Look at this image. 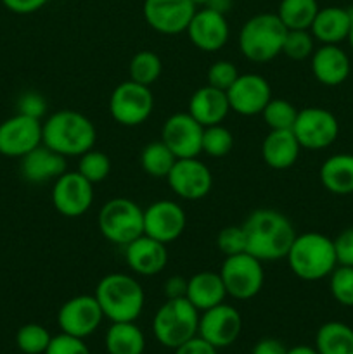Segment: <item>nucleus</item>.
I'll list each match as a JSON object with an SVG mask.
<instances>
[{
  "label": "nucleus",
  "mask_w": 353,
  "mask_h": 354,
  "mask_svg": "<svg viewBox=\"0 0 353 354\" xmlns=\"http://www.w3.org/2000/svg\"><path fill=\"white\" fill-rule=\"evenodd\" d=\"M246 235V252L262 263L286 259L296 232L286 214L275 209H256L241 225Z\"/></svg>",
  "instance_id": "1"
},
{
  "label": "nucleus",
  "mask_w": 353,
  "mask_h": 354,
  "mask_svg": "<svg viewBox=\"0 0 353 354\" xmlns=\"http://www.w3.org/2000/svg\"><path fill=\"white\" fill-rule=\"evenodd\" d=\"M97 130L85 114L61 109L42 123V144L64 158H80L93 149Z\"/></svg>",
  "instance_id": "2"
},
{
  "label": "nucleus",
  "mask_w": 353,
  "mask_h": 354,
  "mask_svg": "<svg viewBox=\"0 0 353 354\" xmlns=\"http://www.w3.org/2000/svg\"><path fill=\"white\" fill-rule=\"evenodd\" d=\"M286 259L294 277L305 282L327 279L338 266L334 242L320 232L296 234Z\"/></svg>",
  "instance_id": "3"
},
{
  "label": "nucleus",
  "mask_w": 353,
  "mask_h": 354,
  "mask_svg": "<svg viewBox=\"0 0 353 354\" xmlns=\"http://www.w3.org/2000/svg\"><path fill=\"white\" fill-rule=\"evenodd\" d=\"M96 299L104 318L116 322H135L144 310L145 294L135 277L128 273H107L96 287Z\"/></svg>",
  "instance_id": "4"
},
{
  "label": "nucleus",
  "mask_w": 353,
  "mask_h": 354,
  "mask_svg": "<svg viewBox=\"0 0 353 354\" xmlns=\"http://www.w3.org/2000/svg\"><path fill=\"white\" fill-rule=\"evenodd\" d=\"M287 28L273 12H260L242 24L237 37L241 54L251 62H269L282 54Z\"/></svg>",
  "instance_id": "5"
},
{
  "label": "nucleus",
  "mask_w": 353,
  "mask_h": 354,
  "mask_svg": "<svg viewBox=\"0 0 353 354\" xmlns=\"http://www.w3.org/2000/svg\"><path fill=\"white\" fill-rule=\"evenodd\" d=\"M199 310L187 297L166 299L152 318V334L165 348L176 349L197 335Z\"/></svg>",
  "instance_id": "6"
},
{
  "label": "nucleus",
  "mask_w": 353,
  "mask_h": 354,
  "mask_svg": "<svg viewBox=\"0 0 353 354\" xmlns=\"http://www.w3.org/2000/svg\"><path fill=\"white\" fill-rule=\"evenodd\" d=\"M97 225L106 241L125 248L144 234V209L127 197H114L100 207Z\"/></svg>",
  "instance_id": "7"
},
{
  "label": "nucleus",
  "mask_w": 353,
  "mask_h": 354,
  "mask_svg": "<svg viewBox=\"0 0 353 354\" xmlns=\"http://www.w3.org/2000/svg\"><path fill=\"white\" fill-rule=\"evenodd\" d=\"M218 273L224 280L227 296L237 301H249L258 296L265 282L263 263L248 252L225 256Z\"/></svg>",
  "instance_id": "8"
},
{
  "label": "nucleus",
  "mask_w": 353,
  "mask_h": 354,
  "mask_svg": "<svg viewBox=\"0 0 353 354\" xmlns=\"http://www.w3.org/2000/svg\"><path fill=\"white\" fill-rule=\"evenodd\" d=\"M154 97L151 86L132 80L121 82L109 97V114L121 127H138L151 118Z\"/></svg>",
  "instance_id": "9"
},
{
  "label": "nucleus",
  "mask_w": 353,
  "mask_h": 354,
  "mask_svg": "<svg viewBox=\"0 0 353 354\" xmlns=\"http://www.w3.org/2000/svg\"><path fill=\"white\" fill-rule=\"evenodd\" d=\"M293 133L296 135L301 149L322 151L334 144L338 138V118L324 107H305V109L298 111L296 121L293 124Z\"/></svg>",
  "instance_id": "10"
},
{
  "label": "nucleus",
  "mask_w": 353,
  "mask_h": 354,
  "mask_svg": "<svg viewBox=\"0 0 353 354\" xmlns=\"http://www.w3.org/2000/svg\"><path fill=\"white\" fill-rule=\"evenodd\" d=\"M52 204L66 218H80L93 204V183L78 171H66L52 187Z\"/></svg>",
  "instance_id": "11"
},
{
  "label": "nucleus",
  "mask_w": 353,
  "mask_h": 354,
  "mask_svg": "<svg viewBox=\"0 0 353 354\" xmlns=\"http://www.w3.org/2000/svg\"><path fill=\"white\" fill-rule=\"evenodd\" d=\"M192 0H144L142 14L149 28L161 35H179L187 31L196 14Z\"/></svg>",
  "instance_id": "12"
},
{
  "label": "nucleus",
  "mask_w": 353,
  "mask_h": 354,
  "mask_svg": "<svg viewBox=\"0 0 353 354\" xmlns=\"http://www.w3.org/2000/svg\"><path fill=\"white\" fill-rule=\"evenodd\" d=\"M168 187L183 201H199L211 192L213 175L210 168L197 158L176 159L166 176Z\"/></svg>",
  "instance_id": "13"
},
{
  "label": "nucleus",
  "mask_w": 353,
  "mask_h": 354,
  "mask_svg": "<svg viewBox=\"0 0 353 354\" xmlns=\"http://www.w3.org/2000/svg\"><path fill=\"white\" fill-rule=\"evenodd\" d=\"M104 313L96 296L82 294L66 301L57 313V324L62 334L85 339L102 324Z\"/></svg>",
  "instance_id": "14"
},
{
  "label": "nucleus",
  "mask_w": 353,
  "mask_h": 354,
  "mask_svg": "<svg viewBox=\"0 0 353 354\" xmlns=\"http://www.w3.org/2000/svg\"><path fill=\"white\" fill-rule=\"evenodd\" d=\"M204 127L189 113H175L163 123L161 140L176 159L197 158L203 152Z\"/></svg>",
  "instance_id": "15"
},
{
  "label": "nucleus",
  "mask_w": 353,
  "mask_h": 354,
  "mask_svg": "<svg viewBox=\"0 0 353 354\" xmlns=\"http://www.w3.org/2000/svg\"><path fill=\"white\" fill-rule=\"evenodd\" d=\"M42 145V121L16 113L0 123V154L24 158Z\"/></svg>",
  "instance_id": "16"
},
{
  "label": "nucleus",
  "mask_w": 353,
  "mask_h": 354,
  "mask_svg": "<svg viewBox=\"0 0 353 354\" xmlns=\"http://www.w3.org/2000/svg\"><path fill=\"white\" fill-rule=\"evenodd\" d=\"M241 313L230 304L221 303L199 315L197 335L217 349L234 344L239 335H241Z\"/></svg>",
  "instance_id": "17"
},
{
  "label": "nucleus",
  "mask_w": 353,
  "mask_h": 354,
  "mask_svg": "<svg viewBox=\"0 0 353 354\" xmlns=\"http://www.w3.org/2000/svg\"><path fill=\"white\" fill-rule=\"evenodd\" d=\"M185 227L187 214L175 201H156L144 209V234L163 244L176 241Z\"/></svg>",
  "instance_id": "18"
},
{
  "label": "nucleus",
  "mask_w": 353,
  "mask_h": 354,
  "mask_svg": "<svg viewBox=\"0 0 353 354\" xmlns=\"http://www.w3.org/2000/svg\"><path fill=\"white\" fill-rule=\"evenodd\" d=\"M230 111L241 116H256L262 114L269 100L272 99V86L256 73L239 75L237 80L227 90Z\"/></svg>",
  "instance_id": "19"
},
{
  "label": "nucleus",
  "mask_w": 353,
  "mask_h": 354,
  "mask_svg": "<svg viewBox=\"0 0 353 354\" xmlns=\"http://www.w3.org/2000/svg\"><path fill=\"white\" fill-rule=\"evenodd\" d=\"M189 40L196 48L203 52H218L225 47L230 37V28H228L225 14L204 7L196 10L190 24L187 26Z\"/></svg>",
  "instance_id": "20"
},
{
  "label": "nucleus",
  "mask_w": 353,
  "mask_h": 354,
  "mask_svg": "<svg viewBox=\"0 0 353 354\" xmlns=\"http://www.w3.org/2000/svg\"><path fill=\"white\" fill-rule=\"evenodd\" d=\"M125 261L135 275L154 277L168 265V249L163 242L142 234L125 245Z\"/></svg>",
  "instance_id": "21"
},
{
  "label": "nucleus",
  "mask_w": 353,
  "mask_h": 354,
  "mask_svg": "<svg viewBox=\"0 0 353 354\" xmlns=\"http://www.w3.org/2000/svg\"><path fill=\"white\" fill-rule=\"evenodd\" d=\"M311 73L325 86H338L348 80L352 62L339 45H322L311 54Z\"/></svg>",
  "instance_id": "22"
},
{
  "label": "nucleus",
  "mask_w": 353,
  "mask_h": 354,
  "mask_svg": "<svg viewBox=\"0 0 353 354\" xmlns=\"http://www.w3.org/2000/svg\"><path fill=\"white\" fill-rule=\"evenodd\" d=\"M187 113L204 128L221 124V121L230 113L227 92L215 88L211 85L201 86L189 99V111Z\"/></svg>",
  "instance_id": "23"
},
{
  "label": "nucleus",
  "mask_w": 353,
  "mask_h": 354,
  "mask_svg": "<svg viewBox=\"0 0 353 354\" xmlns=\"http://www.w3.org/2000/svg\"><path fill=\"white\" fill-rule=\"evenodd\" d=\"M62 173H66V158L44 144L21 158V175L30 183L55 182Z\"/></svg>",
  "instance_id": "24"
},
{
  "label": "nucleus",
  "mask_w": 353,
  "mask_h": 354,
  "mask_svg": "<svg viewBox=\"0 0 353 354\" xmlns=\"http://www.w3.org/2000/svg\"><path fill=\"white\" fill-rule=\"evenodd\" d=\"M301 145L293 130H270L263 138L262 158L269 168L282 171L296 165Z\"/></svg>",
  "instance_id": "25"
},
{
  "label": "nucleus",
  "mask_w": 353,
  "mask_h": 354,
  "mask_svg": "<svg viewBox=\"0 0 353 354\" xmlns=\"http://www.w3.org/2000/svg\"><path fill=\"white\" fill-rule=\"evenodd\" d=\"M352 14L345 7H324L318 9L314 23L310 26V33L322 45H339L348 38Z\"/></svg>",
  "instance_id": "26"
},
{
  "label": "nucleus",
  "mask_w": 353,
  "mask_h": 354,
  "mask_svg": "<svg viewBox=\"0 0 353 354\" xmlns=\"http://www.w3.org/2000/svg\"><path fill=\"white\" fill-rule=\"evenodd\" d=\"M185 297L199 311H206L224 303L225 297H227V290H225L220 273L210 272V270L194 273L187 280Z\"/></svg>",
  "instance_id": "27"
},
{
  "label": "nucleus",
  "mask_w": 353,
  "mask_h": 354,
  "mask_svg": "<svg viewBox=\"0 0 353 354\" xmlns=\"http://www.w3.org/2000/svg\"><path fill=\"white\" fill-rule=\"evenodd\" d=\"M320 183L334 196L353 194V154H334L320 166Z\"/></svg>",
  "instance_id": "28"
},
{
  "label": "nucleus",
  "mask_w": 353,
  "mask_h": 354,
  "mask_svg": "<svg viewBox=\"0 0 353 354\" xmlns=\"http://www.w3.org/2000/svg\"><path fill=\"white\" fill-rule=\"evenodd\" d=\"M106 349L109 354H142L145 337L135 322H116L106 334Z\"/></svg>",
  "instance_id": "29"
},
{
  "label": "nucleus",
  "mask_w": 353,
  "mask_h": 354,
  "mask_svg": "<svg viewBox=\"0 0 353 354\" xmlns=\"http://www.w3.org/2000/svg\"><path fill=\"white\" fill-rule=\"evenodd\" d=\"M318 354H353V328L341 322H327L315 335Z\"/></svg>",
  "instance_id": "30"
},
{
  "label": "nucleus",
  "mask_w": 353,
  "mask_h": 354,
  "mask_svg": "<svg viewBox=\"0 0 353 354\" xmlns=\"http://www.w3.org/2000/svg\"><path fill=\"white\" fill-rule=\"evenodd\" d=\"M318 9L317 0H280L275 14L287 30H310Z\"/></svg>",
  "instance_id": "31"
},
{
  "label": "nucleus",
  "mask_w": 353,
  "mask_h": 354,
  "mask_svg": "<svg viewBox=\"0 0 353 354\" xmlns=\"http://www.w3.org/2000/svg\"><path fill=\"white\" fill-rule=\"evenodd\" d=\"M176 158L163 140L151 142L141 152V166L152 178H166Z\"/></svg>",
  "instance_id": "32"
},
{
  "label": "nucleus",
  "mask_w": 353,
  "mask_h": 354,
  "mask_svg": "<svg viewBox=\"0 0 353 354\" xmlns=\"http://www.w3.org/2000/svg\"><path fill=\"white\" fill-rule=\"evenodd\" d=\"M163 73V62L156 52L141 50L130 59L128 64V76L132 82L141 83V85L151 86L159 80Z\"/></svg>",
  "instance_id": "33"
},
{
  "label": "nucleus",
  "mask_w": 353,
  "mask_h": 354,
  "mask_svg": "<svg viewBox=\"0 0 353 354\" xmlns=\"http://www.w3.org/2000/svg\"><path fill=\"white\" fill-rule=\"evenodd\" d=\"M263 121L270 130H293L298 109L286 99H270L262 111Z\"/></svg>",
  "instance_id": "34"
},
{
  "label": "nucleus",
  "mask_w": 353,
  "mask_h": 354,
  "mask_svg": "<svg viewBox=\"0 0 353 354\" xmlns=\"http://www.w3.org/2000/svg\"><path fill=\"white\" fill-rule=\"evenodd\" d=\"M51 341V332L38 324L23 325L16 334L17 348L24 354H45Z\"/></svg>",
  "instance_id": "35"
},
{
  "label": "nucleus",
  "mask_w": 353,
  "mask_h": 354,
  "mask_svg": "<svg viewBox=\"0 0 353 354\" xmlns=\"http://www.w3.org/2000/svg\"><path fill=\"white\" fill-rule=\"evenodd\" d=\"M76 171L85 176L90 183H100L109 176L111 173V159L109 156L104 154L102 151L90 149L85 154L80 156L78 169Z\"/></svg>",
  "instance_id": "36"
},
{
  "label": "nucleus",
  "mask_w": 353,
  "mask_h": 354,
  "mask_svg": "<svg viewBox=\"0 0 353 354\" xmlns=\"http://www.w3.org/2000/svg\"><path fill=\"white\" fill-rule=\"evenodd\" d=\"M234 147V137L224 124H213L204 128L203 152L210 158H225Z\"/></svg>",
  "instance_id": "37"
},
{
  "label": "nucleus",
  "mask_w": 353,
  "mask_h": 354,
  "mask_svg": "<svg viewBox=\"0 0 353 354\" xmlns=\"http://www.w3.org/2000/svg\"><path fill=\"white\" fill-rule=\"evenodd\" d=\"M315 52V38L310 30H287L282 54L293 61H305Z\"/></svg>",
  "instance_id": "38"
},
{
  "label": "nucleus",
  "mask_w": 353,
  "mask_h": 354,
  "mask_svg": "<svg viewBox=\"0 0 353 354\" xmlns=\"http://www.w3.org/2000/svg\"><path fill=\"white\" fill-rule=\"evenodd\" d=\"M329 289L339 304L353 308V266H336L329 275Z\"/></svg>",
  "instance_id": "39"
},
{
  "label": "nucleus",
  "mask_w": 353,
  "mask_h": 354,
  "mask_svg": "<svg viewBox=\"0 0 353 354\" xmlns=\"http://www.w3.org/2000/svg\"><path fill=\"white\" fill-rule=\"evenodd\" d=\"M217 248L224 256L246 252V235L242 227H225L217 235Z\"/></svg>",
  "instance_id": "40"
},
{
  "label": "nucleus",
  "mask_w": 353,
  "mask_h": 354,
  "mask_svg": "<svg viewBox=\"0 0 353 354\" xmlns=\"http://www.w3.org/2000/svg\"><path fill=\"white\" fill-rule=\"evenodd\" d=\"M206 76H208V85L227 92V90L232 86V83L237 80L239 71L237 68H235V64H232L230 61H217L210 66Z\"/></svg>",
  "instance_id": "41"
},
{
  "label": "nucleus",
  "mask_w": 353,
  "mask_h": 354,
  "mask_svg": "<svg viewBox=\"0 0 353 354\" xmlns=\"http://www.w3.org/2000/svg\"><path fill=\"white\" fill-rule=\"evenodd\" d=\"M45 354H90V349L83 342V339L73 337L68 334H59L52 337Z\"/></svg>",
  "instance_id": "42"
},
{
  "label": "nucleus",
  "mask_w": 353,
  "mask_h": 354,
  "mask_svg": "<svg viewBox=\"0 0 353 354\" xmlns=\"http://www.w3.org/2000/svg\"><path fill=\"white\" fill-rule=\"evenodd\" d=\"M17 113L33 120H40L47 114V100L38 92H26L17 99Z\"/></svg>",
  "instance_id": "43"
},
{
  "label": "nucleus",
  "mask_w": 353,
  "mask_h": 354,
  "mask_svg": "<svg viewBox=\"0 0 353 354\" xmlns=\"http://www.w3.org/2000/svg\"><path fill=\"white\" fill-rule=\"evenodd\" d=\"M332 242L338 265L353 266V227L345 228Z\"/></svg>",
  "instance_id": "44"
},
{
  "label": "nucleus",
  "mask_w": 353,
  "mask_h": 354,
  "mask_svg": "<svg viewBox=\"0 0 353 354\" xmlns=\"http://www.w3.org/2000/svg\"><path fill=\"white\" fill-rule=\"evenodd\" d=\"M0 2L14 14H33L47 6L51 0H0Z\"/></svg>",
  "instance_id": "45"
},
{
  "label": "nucleus",
  "mask_w": 353,
  "mask_h": 354,
  "mask_svg": "<svg viewBox=\"0 0 353 354\" xmlns=\"http://www.w3.org/2000/svg\"><path fill=\"white\" fill-rule=\"evenodd\" d=\"M175 354H217V348H213L210 342H206L203 337L196 335L190 341L179 346L175 349Z\"/></svg>",
  "instance_id": "46"
},
{
  "label": "nucleus",
  "mask_w": 353,
  "mask_h": 354,
  "mask_svg": "<svg viewBox=\"0 0 353 354\" xmlns=\"http://www.w3.org/2000/svg\"><path fill=\"white\" fill-rule=\"evenodd\" d=\"M163 292H165L166 299H180V297H185L187 280L180 275L170 277V279H166L165 286H163Z\"/></svg>",
  "instance_id": "47"
},
{
  "label": "nucleus",
  "mask_w": 353,
  "mask_h": 354,
  "mask_svg": "<svg viewBox=\"0 0 353 354\" xmlns=\"http://www.w3.org/2000/svg\"><path fill=\"white\" fill-rule=\"evenodd\" d=\"M253 354H287V348L277 339H262L253 348Z\"/></svg>",
  "instance_id": "48"
},
{
  "label": "nucleus",
  "mask_w": 353,
  "mask_h": 354,
  "mask_svg": "<svg viewBox=\"0 0 353 354\" xmlns=\"http://www.w3.org/2000/svg\"><path fill=\"white\" fill-rule=\"evenodd\" d=\"M232 6H234V0H210L204 7H210V9L227 16V12L232 9Z\"/></svg>",
  "instance_id": "49"
},
{
  "label": "nucleus",
  "mask_w": 353,
  "mask_h": 354,
  "mask_svg": "<svg viewBox=\"0 0 353 354\" xmlns=\"http://www.w3.org/2000/svg\"><path fill=\"white\" fill-rule=\"evenodd\" d=\"M287 354H318L317 349L310 348V346H294V348L287 349Z\"/></svg>",
  "instance_id": "50"
},
{
  "label": "nucleus",
  "mask_w": 353,
  "mask_h": 354,
  "mask_svg": "<svg viewBox=\"0 0 353 354\" xmlns=\"http://www.w3.org/2000/svg\"><path fill=\"white\" fill-rule=\"evenodd\" d=\"M350 14H352V24H350V33H348V38H346V40L350 41V47H352V50H353V7H350Z\"/></svg>",
  "instance_id": "51"
},
{
  "label": "nucleus",
  "mask_w": 353,
  "mask_h": 354,
  "mask_svg": "<svg viewBox=\"0 0 353 354\" xmlns=\"http://www.w3.org/2000/svg\"><path fill=\"white\" fill-rule=\"evenodd\" d=\"M194 3H196V6H206L208 2H210V0H192Z\"/></svg>",
  "instance_id": "52"
}]
</instances>
